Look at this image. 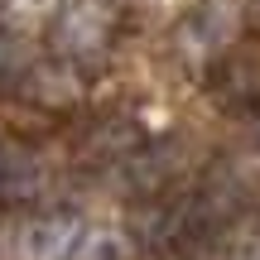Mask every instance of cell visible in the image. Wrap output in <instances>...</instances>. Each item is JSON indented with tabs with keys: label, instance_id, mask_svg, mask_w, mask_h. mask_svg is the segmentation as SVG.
Here are the masks:
<instances>
[{
	"label": "cell",
	"instance_id": "obj_1",
	"mask_svg": "<svg viewBox=\"0 0 260 260\" xmlns=\"http://www.w3.org/2000/svg\"><path fill=\"white\" fill-rule=\"evenodd\" d=\"M5 5H10V15H15V19H24V24H29V19L48 15V10H53V0H5Z\"/></svg>",
	"mask_w": 260,
	"mask_h": 260
}]
</instances>
